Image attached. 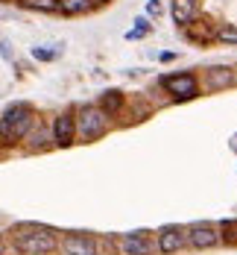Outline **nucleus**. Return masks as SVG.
<instances>
[{
  "instance_id": "aec40b11",
  "label": "nucleus",
  "mask_w": 237,
  "mask_h": 255,
  "mask_svg": "<svg viewBox=\"0 0 237 255\" xmlns=\"http://www.w3.org/2000/svg\"><path fill=\"white\" fill-rule=\"evenodd\" d=\"M147 15H153V18L161 15V0H150V3H147Z\"/></svg>"
},
{
  "instance_id": "39448f33",
  "label": "nucleus",
  "mask_w": 237,
  "mask_h": 255,
  "mask_svg": "<svg viewBox=\"0 0 237 255\" xmlns=\"http://www.w3.org/2000/svg\"><path fill=\"white\" fill-rule=\"evenodd\" d=\"M161 88L173 97V100H193L196 94H199V79L196 74H170V77L161 79Z\"/></svg>"
},
{
  "instance_id": "9d476101",
  "label": "nucleus",
  "mask_w": 237,
  "mask_h": 255,
  "mask_svg": "<svg viewBox=\"0 0 237 255\" xmlns=\"http://www.w3.org/2000/svg\"><path fill=\"white\" fill-rule=\"evenodd\" d=\"M202 85L208 91H226L229 85H235V68H226V65H211L202 74Z\"/></svg>"
},
{
  "instance_id": "f3484780",
  "label": "nucleus",
  "mask_w": 237,
  "mask_h": 255,
  "mask_svg": "<svg viewBox=\"0 0 237 255\" xmlns=\"http://www.w3.org/2000/svg\"><path fill=\"white\" fill-rule=\"evenodd\" d=\"M220 238H223L226 244H237V220H226V223L220 226Z\"/></svg>"
},
{
  "instance_id": "2eb2a0df",
  "label": "nucleus",
  "mask_w": 237,
  "mask_h": 255,
  "mask_svg": "<svg viewBox=\"0 0 237 255\" xmlns=\"http://www.w3.org/2000/svg\"><path fill=\"white\" fill-rule=\"evenodd\" d=\"M214 41H223V44H232V47H237V24H223V26H217V32H214Z\"/></svg>"
},
{
  "instance_id": "4468645a",
  "label": "nucleus",
  "mask_w": 237,
  "mask_h": 255,
  "mask_svg": "<svg viewBox=\"0 0 237 255\" xmlns=\"http://www.w3.org/2000/svg\"><path fill=\"white\" fill-rule=\"evenodd\" d=\"M62 15H85L91 9V0H56Z\"/></svg>"
},
{
  "instance_id": "0eeeda50",
  "label": "nucleus",
  "mask_w": 237,
  "mask_h": 255,
  "mask_svg": "<svg viewBox=\"0 0 237 255\" xmlns=\"http://www.w3.org/2000/svg\"><path fill=\"white\" fill-rule=\"evenodd\" d=\"M59 250L65 255H100V244L88 232H71L59 241Z\"/></svg>"
},
{
  "instance_id": "423d86ee",
  "label": "nucleus",
  "mask_w": 237,
  "mask_h": 255,
  "mask_svg": "<svg viewBox=\"0 0 237 255\" xmlns=\"http://www.w3.org/2000/svg\"><path fill=\"white\" fill-rule=\"evenodd\" d=\"M184 241H187V247H193V250H211V247H217L223 238H220V229H217L214 223L202 220V223L184 226Z\"/></svg>"
},
{
  "instance_id": "f03ea898",
  "label": "nucleus",
  "mask_w": 237,
  "mask_h": 255,
  "mask_svg": "<svg viewBox=\"0 0 237 255\" xmlns=\"http://www.w3.org/2000/svg\"><path fill=\"white\" fill-rule=\"evenodd\" d=\"M35 127V115H32V106L29 103H12L6 106V112L0 115V141L6 144H15V141H24L26 135Z\"/></svg>"
},
{
  "instance_id": "b1692460",
  "label": "nucleus",
  "mask_w": 237,
  "mask_h": 255,
  "mask_svg": "<svg viewBox=\"0 0 237 255\" xmlns=\"http://www.w3.org/2000/svg\"><path fill=\"white\" fill-rule=\"evenodd\" d=\"M235 82H237V71H235Z\"/></svg>"
},
{
  "instance_id": "7ed1b4c3",
  "label": "nucleus",
  "mask_w": 237,
  "mask_h": 255,
  "mask_svg": "<svg viewBox=\"0 0 237 255\" xmlns=\"http://www.w3.org/2000/svg\"><path fill=\"white\" fill-rule=\"evenodd\" d=\"M74 121H77V138H82V141L103 138L108 132V124H111V118L105 115L100 106H82L74 115Z\"/></svg>"
},
{
  "instance_id": "dca6fc26",
  "label": "nucleus",
  "mask_w": 237,
  "mask_h": 255,
  "mask_svg": "<svg viewBox=\"0 0 237 255\" xmlns=\"http://www.w3.org/2000/svg\"><path fill=\"white\" fill-rule=\"evenodd\" d=\"M18 6H24L29 12H59L56 0H18Z\"/></svg>"
},
{
  "instance_id": "a211bd4d",
  "label": "nucleus",
  "mask_w": 237,
  "mask_h": 255,
  "mask_svg": "<svg viewBox=\"0 0 237 255\" xmlns=\"http://www.w3.org/2000/svg\"><path fill=\"white\" fill-rule=\"evenodd\" d=\"M26 138H29V141H32V144H29V147H32V150H35V147H38V150H41V147H47V135H44V132H41V129H38V132H29V135H26Z\"/></svg>"
},
{
  "instance_id": "ddd939ff",
  "label": "nucleus",
  "mask_w": 237,
  "mask_h": 255,
  "mask_svg": "<svg viewBox=\"0 0 237 255\" xmlns=\"http://www.w3.org/2000/svg\"><path fill=\"white\" fill-rule=\"evenodd\" d=\"M123 103H126V100H123V94H120V91H105L103 97H100V109L111 118V115H117V112L123 109Z\"/></svg>"
},
{
  "instance_id": "f8f14e48",
  "label": "nucleus",
  "mask_w": 237,
  "mask_h": 255,
  "mask_svg": "<svg viewBox=\"0 0 237 255\" xmlns=\"http://www.w3.org/2000/svg\"><path fill=\"white\" fill-rule=\"evenodd\" d=\"M184 32H187V38L190 41H196V44H208L214 41V32H217V24H211V21H193V24L184 26Z\"/></svg>"
},
{
  "instance_id": "20e7f679",
  "label": "nucleus",
  "mask_w": 237,
  "mask_h": 255,
  "mask_svg": "<svg viewBox=\"0 0 237 255\" xmlns=\"http://www.w3.org/2000/svg\"><path fill=\"white\" fill-rule=\"evenodd\" d=\"M117 250L123 255H156V235L147 229H135L117 238Z\"/></svg>"
},
{
  "instance_id": "4be33fe9",
  "label": "nucleus",
  "mask_w": 237,
  "mask_h": 255,
  "mask_svg": "<svg viewBox=\"0 0 237 255\" xmlns=\"http://www.w3.org/2000/svg\"><path fill=\"white\" fill-rule=\"evenodd\" d=\"M111 0H91V9H100V6H108Z\"/></svg>"
},
{
  "instance_id": "f257e3e1",
  "label": "nucleus",
  "mask_w": 237,
  "mask_h": 255,
  "mask_svg": "<svg viewBox=\"0 0 237 255\" xmlns=\"http://www.w3.org/2000/svg\"><path fill=\"white\" fill-rule=\"evenodd\" d=\"M12 244L24 255H50L59 250V235L44 223H18L12 229Z\"/></svg>"
},
{
  "instance_id": "6ab92c4d",
  "label": "nucleus",
  "mask_w": 237,
  "mask_h": 255,
  "mask_svg": "<svg viewBox=\"0 0 237 255\" xmlns=\"http://www.w3.org/2000/svg\"><path fill=\"white\" fill-rule=\"evenodd\" d=\"M32 56H35V59H41V62H53V59L59 56V50H44V47H32Z\"/></svg>"
},
{
  "instance_id": "5701e85b",
  "label": "nucleus",
  "mask_w": 237,
  "mask_h": 255,
  "mask_svg": "<svg viewBox=\"0 0 237 255\" xmlns=\"http://www.w3.org/2000/svg\"><path fill=\"white\" fill-rule=\"evenodd\" d=\"M3 250H6V244H3V238H0V255H3Z\"/></svg>"
},
{
  "instance_id": "9b49d317",
  "label": "nucleus",
  "mask_w": 237,
  "mask_h": 255,
  "mask_svg": "<svg viewBox=\"0 0 237 255\" xmlns=\"http://www.w3.org/2000/svg\"><path fill=\"white\" fill-rule=\"evenodd\" d=\"M173 24L184 29L187 24H193L199 18V0H173Z\"/></svg>"
},
{
  "instance_id": "412c9836",
  "label": "nucleus",
  "mask_w": 237,
  "mask_h": 255,
  "mask_svg": "<svg viewBox=\"0 0 237 255\" xmlns=\"http://www.w3.org/2000/svg\"><path fill=\"white\" fill-rule=\"evenodd\" d=\"M135 29H141V32H144V35H147V32H150V21H147V18H138V21H135Z\"/></svg>"
},
{
  "instance_id": "1a4fd4ad",
  "label": "nucleus",
  "mask_w": 237,
  "mask_h": 255,
  "mask_svg": "<svg viewBox=\"0 0 237 255\" xmlns=\"http://www.w3.org/2000/svg\"><path fill=\"white\" fill-rule=\"evenodd\" d=\"M53 144L56 147H71L74 141H77V121H74V115L71 112H65V115H59L56 121H53Z\"/></svg>"
},
{
  "instance_id": "6e6552de",
  "label": "nucleus",
  "mask_w": 237,
  "mask_h": 255,
  "mask_svg": "<svg viewBox=\"0 0 237 255\" xmlns=\"http://www.w3.org/2000/svg\"><path fill=\"white\" fill-rule=\"evenodd\" d=\"M156 247L158 253H179V250H184L187 247V241H184V226H161V229L156 232Z\"/></svg>"
}]
</instances>
